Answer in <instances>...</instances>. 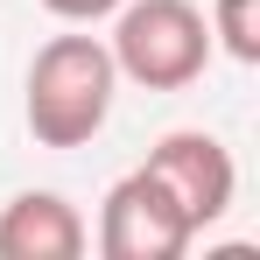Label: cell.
Here are the masks:
<instances>
[{
    "label": "cell",
    "mask_w": 260,
    "mask_h": 260,
    "mask_svg": "<svg viewBox=\"0 0 260 260\" xmlns=\"http://www.w3.org/2000/svg\"><path fill=\"white\" fill-rule=\"evenodd\" d=\"M85 239L78 204L56 190H21L0 204V260H78Z\"/></svg>",
    "instance_id": "5"
},
{
    "label": "cell",
    "mask_w": 260,
    "mask_h": 260,
    "mask_svg": "<svg viewBox=\"0 0 260 260\" xmlns=\"http://www.w3.org/2000/svg\"><path fill=\"white\" fill-rule=\"evenodd\" d=\"M113 91H120V71L99 36H49L28 63L21 120L43 148H85L113 120Z\"/></svg>",
    "instance_id": "1"
},
{
    "label": "cell",
    "mask_w": 260,
    "mask_h": 260,
    "mask_svg": "<svg viewBox=\"0 0 260 260\" xmlns=\"http://www.w3.org/2000/svg\"><path fill=\"white\" fill-rule=\"evenodd\" d=\"M43 7L56 14V21H106L120 0H43Z\"/></svg>",
    "instance_id": "7"
},
{
    "label": "cell",
    "mask_w": 260,
    "mask_h": 260,
    "mask_svg": "<svg viewBox=\"0 0 260 260\" xmlns=\"http://www.w3.org/2000/svg\"><path fill=\"white\" fill-rule=\"evenodd\" d=\"M190 218L176 211V197L148 169L120 176L99 204V253L106 260H183L190 253Z\"/></svg>",
    "instance_id": "3"
},
{
    "label": "cell",
    "mask_w": 260,
    "mask_h": 260,
    "mask_svg": "<svg viewBox=\"0 0 260 260\" xmlns=\"http://www.w3.org/2000/svg\"><path fill=\"white\" fill-rule=\"evenodd\" d=\"M141 169L155 176L162 190L176 197V211L190 218V232H204V225H218V218L232 211V190H239V169H232V148L218 141V134H162L155 148H148V162Z\"/></svg>",
    "instance_id": "4"
},
{
    "label": "cell",
    "mask_w": 260,
    "mask_h": 260,
    "mask_svg": "<svg viewBox=\"0 0 260 260\" xmlns=\"http://www.w3.org/2000/svg\"><path fill=\"white\" fill-rule=\"evenodd\" d=\"M113 71L141 91H183L211 63V21L197 0H120L113 7Z\"/></svg>",
    "instance_id": "2"
},
{
    "label": "cell",
    "mask_w": 260,
    "mask_h": 260,
    "mask_svg": "<svg viewBox=\"0 0 260 260\" xmlns=\"http://www.w3.org/2000/svg\"><path fill=\"white\" fill-rule=\"evenodd\" d=\"M211 49L232 63H260V0H211Z\"/></svg>",
    "instance_id": "6"
}]
</instances>
